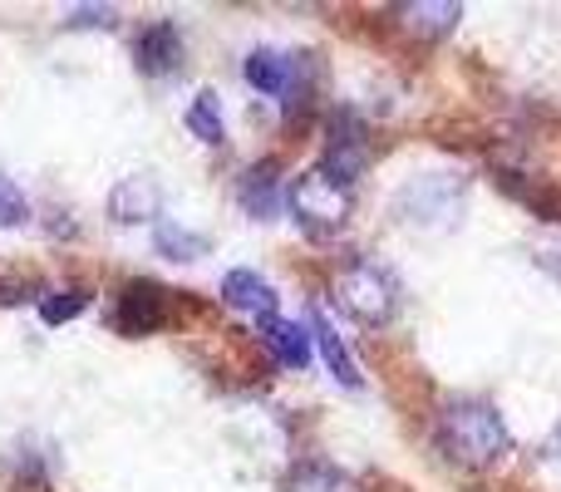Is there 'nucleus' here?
I'll return each instance as SVG.
<instances>
[{
	"label": "nucleus",
	"instance_id": "17",
	"mask_svg": "<svg viewBox=\"0 0 561 492\" xmlns=\"http://www.w3.org/2000/svg\"><path fill=\"white\" fill-rule=\"evenodd\" d=\"M84 306H89V290L84 286L49 290V296H39V320H45V325H65V320H75Z\"/></svg>",
	"mask_w": 561,
	"mask_h": 492
},
{
	"label": "nucleus",
	"instance_id": "10",
	"mask_svg": "<svg viewBox=\"0 0 561 492\" xmlns=\"http://www.w3.org/2000/svg\"><path fill=\"white\" fill-rule=\"evenodd\" d=\"M256 335H262V345L276 355V365H286V369H306V365H310V340H316V335H310L300 320L262 316Z\"/></svg>",
	"mask_w": 561,
	"mask_h": 492
},
{
	"label": "nucleus",
	"instance_id": "5",
	"mask_svg": "<svg viewBox=\"0 0 561 492\" xmlns=\"http://www.w3.org/2000/svg\"><path fill=\"white\" fill-rule=\"evenodd\" d=\"M369 163V144H365V124L355 114H335L330 118V148H325V173L340 178V183H355L359 168Z\"/></svg>",
	"mask_w": 561,
	"mask_h": 492
},
{
	"label": "nucleus",
	"instance_id": "9",
	"mask_svg": "<svg viewBox=\"0 0 561 492\" xmlns=\"http://www.w3.org/2000/svg\"><path fill=\"white\" fill-rule=\"evenodd\" d=\"M237 203H242V213L256 217V222H266V217L280 213V163L276 158L247 168L242 183H237Z\"/></svg>",
	"mask_w": 561,
	"mask_h": 492
},
{
	"label": "nucleus",
	"instance_id": "11",
	"mask_svg": "<svg viewBox=\"0 0 561 492\" xmlns=\"http://www.w3.org/2000/svg\"><path fill=\"white\" fill-rule=\"evenodd\" d=\"M222 300L227 306H237V310H252L256 320L262 316H276V286L272 281H262L256 271H227L222 276Z\"/></svg>",
	"mask_w": 561,
	"mask_h": 492
},
{
	"label": "nucleus",
	"instance_id": "6",
	"mask_svg": "<svg viewBox=\"0 0 561 492\" xmlns=\"http://www.w3.org/2000/svg\"><path fill=\"white\" fill-rule=\"evenodd\" d=\"M108 217H114V222H124V227L158 222V217H163V187H158L148 173L118 178L114 193H108Z\"/></svg>",
	"mask_w": 561,
	"mask_h": 492
},
{
	"label": "nucleus",
	"instance_id": "14",
	"mask_svg": "<svg viewBox=\"0 0 561 492\" xmlns=\"http://www.w3.org/2000/svg\"><path fill=\"white\" fill-rule=\"evenodd\" d=\"M153 251L163 261H203L207 256V237L193 227L173 222V217H158L153 222Z\"/></svg>",
	"mask_w": 561,
	"mask_h": 492
},
{
	"label": "nucleus",
	"instance_id": "20",
	"mask_svg": "<svg viewBox=\"0 0 561 492\" xmlns=\"http://www.w3.org/2000/svg\"><path fill=\"white\" fill-rule=\"evenodd\" d=\"M537 261H542V266H552L557 276H561V237H557V242H547L542 251H537Z\"/></svg>",
	"mask_w": 561,
	"mask_h": 492
},
{
	"label": "nucleus",
	"instance_id": "8",
	"mask_svg": "<svg viewBox=\"0 0 561 492\" xmlns=\"http://www.w3.org/2000/svg\"><path fill=\"white\" fill-rule=\"evenodd\" d=\"M242 75H247V84H252L256 94L286 99L290 104V94H296V84H300V59L286 55V49H252L247 65H242Z\"/></svg>",
	"mask_w": 561,
	"mask_h": 492
},
{
	"label": "nucleus",
	"instance_id": "13",
	"mask_svg": "<svg viewBox=\"0 0 561 492\" xmlns=\"http://www.w3.org/2000/svg\"><path fill=\"white\" fill-rule=\"evenodd\" d=\"M394 15L404 20L414 35L434 39V35H448V30L463 20V5H454V0H419V5H399Z\"/></svg>",
	"mask_w": 561,
	"mask_h": 492
},
{
	"label": "nucleus",
	"instance_id": "15",
	"mask_svg": "<svg viewBox=\"0 0 561 492\" xmlns=\"http://www.w3.org/2000/svg\"><path fill=\"white\" fill-rule=\"evenodd\" d=\"M183 124L193 128L197 138H203V144H222L227 138V124H222V99L213 94V89H203V94L193 99V104H187V114H183Z\"/></svg>",
	"mask_w": 561,
	"mask_h": 492
},
{
	"label": "nucleus",
	"instance_id": "7",
	"mask_svg": "<svg viewBox=\"0 0 561 492\" xmlns=\"http://www.w3.org/2000/svg\"><path fill=\"white\" fill-rule=\"evenodd\" d=\"M134 65H138V75H148V79L173 75V69L183 65V25H178V20H153L134 45Z\"/></svg>",
	"mask_w": 561,
	"mask_h": 492
},
{
	"label": "nucleus",
	"instance_id": "21",
	"mask_svg": "<svg viewBox=\"0 0 561 492\" xmlns=\"http://www.w3.org/2000/svg\"><path fill=\"white\" fill-rule=\"evenodd\" d=\"M547 454H552V458H557V464H561V424L552 428V438H547Z\"/></svg>",
	"mask_w": 561,
	"mask_h": 492
},
{
	"label": "nucleus",
	"instance_id": "16",
	"mask_svg": "<svg viewBox=\"0 0 561 492\" xmlns=\"http://www.w3.org/2000/svg\"><path fill=\"white\" fill-rule=\"evenodd\" d=\"M286 492H355V483L335 464H300V468H290Z\"/></svg>",
	"mask_w": 561,
	"mask_h": 492
},
{
	"label": "nucleus",
	"instance_id": "3",
	"mask_svg": "<svg viewBox=\"0 0 561 492\" xmlns=\"http://www.w3.org/2000/svg\"><path fill=\"white\" fill-rule=\"evenodd\" d=\"M335 300L355 320H365V325H385V320L399 310V286L379 261L359 256L335 276Z\"/></svg>",
	"mask_w": 561,
	"mask_h": 492
},
{
	"label": "nucleus",
	"instance_id": "19",
	"mask_svg": "<svg viewBox=\"0 0 561 492\" xmlns=\"http://www.w3.org/2000/svg\"><path fill=\"white\" fill-rule=\"evenodd\" d=\"M69 30H99V25H114V10L108 5H79V10H69V20H65Z\"/></svg>",
	"mask_w": 561,
	"mask_h": 492
},
{
	"label": "nucleus",
	"instance_id": "18",
	"mask_svg": "<svg viewBox=\"0 0 561 492\" xmlns=\"http://www.w3.org/2000/svg\"><path fill=\"white\" fill-rule=\"evenodd\" d=\"M25 222H30L25 193L15 187V178L0 173V232H10V227H25Z\"/></svg>",
	"mask_w": 561,
	"mask_h": 492
},
{
	"label": "nucleus",
	"instance_id": "1",
	"mask_svg": "<svg viewBox=\"0 0 561 492\" xmlns=\"http://www.w3.org/2000/svg\"><path fill=\"white\" fill-rule=\"evenodd\" d=\"M438 448L454 464L468 468H493L513 454V434H507L503 414L488 399H458L438 414Z\"/></svg>",
	"mask_w": 561,
	"mask_h": 492
},
{
	"label": "nucleus",
	"instance_id": "2",
	"mask_svg": "<svg viewBox=\"0 0 561 492\" xmlns=\"http://www.w3.org/2000/svg\"><path fill=\"white\" fill-rule=\"evenodd\" d=\"M286 207H290V217H296V227H306L310 237H330L350 222L355 193H350L340 178H330L325 168H310V173H300L296 183H290Z\"/></svg>",
	"mask_w": 561,
	"mask_h": 492
},
{
	"label": "nucleus",
	"instance_id": "4",
	"mask_svg": "<svg viewBox=\"0 0 561 492\" xmlns=\"http://www.w3.org/2000/svg\"><path fill=\"white\" fill-rule=\"evenodd\" d=\"M173 320V300L153 281H128L114 300V330L118 335H153Z\"/></svg>",
	"mask_w": 561,
	"mask_h": 492
},
{
	"label": "nucleus",
	"instance_id": "12",
	"mask_svg": "<svg viewBox=\"0 0 561 492\" xmlns=\"http://www.w3.org/2000/svg\"><path fill=\"white\" fill-rule=\"evenodd\" d=\"M316 345H320V355H325V369L335 375V385H345V389H359L365 385V375H359V365H355V355H350V345L340 340V330L325 320V310H316Z\"/></svg>",
	"mask_w": 561,
	"mask_h": 492
}]
</instances>
